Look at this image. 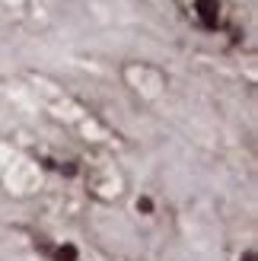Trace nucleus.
Segmentation results:
<instances>
[{
  "mask_svg": "<svg viewBox=\"0 0 258 261\" xmlns=\"http://www.w3.org/2000/svg\"><path fill=\"white\" fill-rule=\"evenodd\" d=\"M55 258L58 261H73L76 258V249H73V245H61V249L55 252Z\"/></svg>",
  "mask_w": 258,
  "mask_h": 261,
  "instance_id": "f03ea898",
  "label": "nucleus"
},
{
  "mask_svg": "<svg viewBox=\"0 0 258 261\" xmlns=\"http://www.w3.org/2000/svg\"><path fill=\"white\" fill-rule=\"evenodd\" d=\"M242 261H255V252H246V258H242Z\"/></svg>",
  "mask_w": 258,
  "mask_h": 261,
  "instance_id": "7ed1b4c3",
  "label": "nucleus"
},
{
  "mask_svg": "<svg viewBox=\"0 0 258 261\" xmlns=\"http://www.w3.org/2000/svg\"><path fill=\"white\" fill-rule=\"evenodd\" d=\"M195 13L204 29H217V22H220V0H195Z\"/></svg>",
  "mask_w": 258,
  "mask_h": 261,
  "instance_id": "f257e3e1",
  "label": "nucleus"
}]
</instances>
